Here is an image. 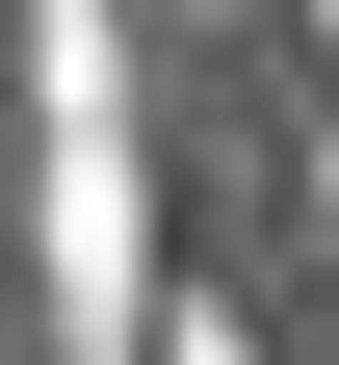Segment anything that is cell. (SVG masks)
<instances>
[{"instance_id": "1", "label": "cell", "mask_w": 339, "mask_h": 365, "mask_svg": "<svg viewBox=\"0 0 339 365\" xmlns=\"http://www.w3.org/2000/svg\"><path fill=\"white\" fill-rule=\"evenodd\" d=\"M53 287L131 313V130H105V26H53Z\"/></svg>"}, {"instance_id": "2", "label": "cell", "mask_w": 339, "mask_h": 365, "mask_svg": "<svg viewBox=\"0 0 339 365\" xmlns=\"http://www.w3.org/2000/svg\"><path fill=\"white\" fill-rule=\"evenodd\" d=\"M183 365H235V313H183Z\"/></svg>"}]
</instances>
